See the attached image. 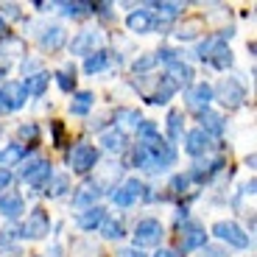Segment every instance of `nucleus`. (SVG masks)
Listing matches in <instances>:
<instances>
[{"label":"nucleus","mask_w":257,"mask_h":257,"mask_svg":"<svg viewBox=\"0 0 257 257\" xmlns=\"http://www.w3.org/2000/svg\"><path fill=\"white\" fill-rule=\"evenodd\" d=\"M67 162H70V168L76 171V174H87V171H92L95 162H98V148L90 146V143H78V146L70 151Z\"/></svg>","instance_id":"1"},{"label":"nucleus","mask_w":257,"mask_h":257,"mask_svg":"<svg viewBox=\"0 0 257 257\" xmlns=\"http://www.w3.org/2000/svg\"><path fill=\"white\" fill-rule=\"evenodd\" d=\"M212 235L218 240H226V243H232V246H238V249H246L249 246V232H243L235 221H218V224L212 226Z\"/></svg>","instance_id":"2"},{"label":"nucleus","mask_w":257,"mask_h":257,"mask_svg":"<svg viewBox=\"0 0 257 257\" xmlns=\"http://www.w3.org/2000/svg\"><path fill=\"white\" fill-rule=\"evenodd\" d=\"M162 224L157 218H146V221H140L137 224V229H135V243L137 246H157L162 240Z\"/></svg>","instance_id":"3"},{"label":"nucleus","mask_w":257,"mask_h":257,"mask_svg":"<svg viewBox=\"0 0 257 257\" xmlns=\"http://www.w3.org/2000/svg\"><path fill=\"white\" fill-rule=\"evenodd\" d=\"M143 196H146V185L137 179H128L123 187H117L115 193H112V201H115L117 207H132L135 201H140Z\"/></svg>","instance_id":"4"},{"label":"nucleus","mask_w":257,"mask_h":257,"mask_svg":"<svg viewBox=\"0 0 257 257\" xmlns=\"http://www.w3.org/2000/svg\"><path fill=\"white\" fill-rule=\"evenodd\" d=\"M218 98H221V103H224L226 109H238L240 103H243L246 92L235 78H224V81L218 84Z\"/></svg>","instance_id":"5"},{"label":"nucleus","mask_w":257,"mask_h":257,"mask_svg":"<svg viewBox=\"0 0 257 257\" xmlns=\"http://www.w3.org/2000/svg\"><path fill=\"white\" fill-rule=\"evenodd\" d=\"M48 229H51V218H48V212L34 210L31 215H28L26 226L20 229V235H26V238H45Z\"/></svg>","instance_id":"6"},{"label":"nucleus","mask_w":257,"mask_h":257,"mask_svg":"<svg viewBox=\"0 0 257 257\" xmlns=\"http://www.w3.org/2000/svg\"><path fill=\"white\" fill-rule=\"evenodd\" d=\"M51 174H53L51 162L39 160V162H31V165L23 171V182H26V185H31V187H42V185H48Z\"/></svg>","instance_id":"7"},{"label":"nucleus","mask_w":257,"mask_h":257,"mask_svg":"<svg viewBox=\"0 0 257 257\" xmlns=\"http://www.w3.org/2000/svg\"><path fill=\"white\" fill-rule=\"evenodd\" d=\"M210 148H212V137L207 135V132H201V128H193V132L185 135V151L190 157H201V154H207Z\"/></svg>","instance_id":"8"},{"label":"nucleus","mask_w":257,"mask_h":257,"mask_svg":"<svg viewBox=\"0 0 257 257\" xmlns=\"http://www.w3.org/2000/svg\"><path fill=\"white\" fill-rule=\"evenodd\" d=\"M0 98H3L6 109H20L26 103V87H23V81H6L0 87Z\"/></svg>","instance_id":"9"},{"label":"nucleus","mask_w":257,"mask_h":257,"mask_svg":"<svg viewBox=\"0 0 257 257\" xmlns=\"http://www.w3.org/2000/svg\"><path fill=\"white\" fill-rule=\"evenodd\" d=\"M185 98H187V106H190V109H201V112H204L207 103L212 101V87H210V84H204V81L193 84Z\"/></svg>","instance_id":"10"},{"label":"nucleus","mask_w":257,"mask_h":257,"mask_svg":"<svg viewBox=\"0 0 257 257\" xmlns=\"http://www.w3.org/2000/svg\"><path fill=\"white\" fill-rule=\"evenodd\" d=\"M207 243V232L199 224H187L182 229V251H196Z\"/></svg>","instance_id":"11"},{"label":"nucleus","mask_w":257,"mask_h":257,"mask_svg":"<svg viewBox=\"0 0 257 257\" xmlns=\"http://www.w3.org/2000/svg\"><path fill=\"white\" fill-rule=\"evenodd\" d=\"M98 31H81L76 39L70 42V53H76V56H90L92 48L98 45Z\"/></svg>","instance_id":"12"},{"label":"nucleus","mask_w":257,"mask_h":257,"mask_svg":"<svg viewBox=\"0 0 257 257\" xmlns=\"http://www.w3.org/2000/svg\"><path fill=\"white\" fill-rule=\"evenodd\" d=\"M26 210L23 199H20V193H3L0 196V215H6V218H20Z\"/></svg>","instance_id":"13"},{"label":"nucleus","mask_w":257,"mask_h":257,"mask_svg":"<svg viewBox=\"0 0 257 257\" xmlns=\"http://www.w3.org/2000/svg\"><path fill=\"white\" fill-rule=\"evenodd\" d=\"M126 26H128V31H135V34H148L154 28V20H151L148 12H132L126 17Z\"/></svg>","instance_id":"14"},{"label":"nucleus","mask_w":257,"mask_h":257,"mask_svg":"<svg viewBox=\"0 0 257 257\" xmlns=\"http://www.w3.org/2000/svg\"><path fill=\"white\" fill-rule=\"evenodd\" d=\"M64 42V28L62 26H51L42 31V37H39V45L45 48V51H59Z\"/></svg>","instance_id":"15"},{"label":"nucleus","mask_w":257,"mask_h":257,"mask_svg":"<svg viewBox=\"0 0 257 257\" xmlns=\"http://www.w3.org/2000/svg\"><path fill=\"white\" fill-rule=\"evenodd\" d=\"M103 218H106V212H103V207H90V210H84L81 215H78V226H81L84 232L98 229Z\"/></svg>","instance_id":"16"},{"label":"nucleus","mask_w":257,"mask_h":257,"mask_svg":"<svg viewBox=\"0 0 257 257\" xmlns=\"http://www.w3.org/2000/svg\"><path fill=\"white\" fill-rule=\"evenodd\" d=\"M48 81H51V76H48V73H37V76H28L26 81H23V87H26V95H31V98L45 95Z\"/></svg>","instance_id":"17"},{"label":"nucleus","mask_w":257,"mask_h":257,"mask_svg":"<svg viewBox=\"0 0 257 257\" xmlns=\"http://www.w3.org/2000/svg\"><path fill=\"white\" fill-rule=\"evenodd\" d=\"M101 193H103V187H98L95 182H92V185H84L81 190H78L76 196H73V207H87V210H90L92 201H95L98 196H101Z\"/></svg>","instance_id":"18"},{"label":"nucleus","mask_w":257,"mask_h":257,"mask_svg":"<svg viewBox=\"0 0 257 257\" xmlns=\"http://www.w3.org/2000/svg\"><path fill=\"white\" fill-rule=\"evenodd\" d=\"M23 157H26V146L12 143V146H6L3 151H0V168L6 171V168H12V165H17V162H23Z\"/></svg>","instance_id":"19"},{"label":"nucleus","mask_w":257,"mask_h":257,"mask_svg":"<svg viewBox=\"0 0 257 257\" xmlns=\"http://www.w3.org/2000/svg\"><path fill=\"white\" fill-rule=\"evenodd\" d=\"M207 62H210L212 67H218V70H226V67H232V51L224 45V42H218V45L210 51Z\"/></svg>","instance_id":"20"},{"label":"nucleus","mask_w":257,"mask_h":257,"mask_svg":"<svg viewBox=\"0 0 257 257\" xmlns=\"http://www.w3.org/2000/svg\"><path fill=\"white\" fill-rule=\"evenodd\" d=\"M199 120H201V132H207V135H221V132H224V117H221L218 112L204 109L199 115Z\"/></svg>","instance_id":"21"},{"label":"nucleus","mask_w":257,"mask_h":257,"mask_svg":"<svg viewBox=\"0 0 257 257\" xmlns=\"http://www.w3.org/2000/svg\"><path fill=\"white\" fill-rule=\"evenodd\" d=\"M168 78L179 87V84H190V78H193V70L187 67V64H182L179 59L176 62H171L168 64Z\"/></svg>","instance_id":"22"},{"label":"nucleus","mask_w":257,"mask_h":257,"mask_svg":"<svg viewBox=\"0 0 257 257\" xmlns=\"http://www.w3.org/2000/svg\"><path fill=\"white\" fill-rule=\"evenodd\" d=\"M106 64H109V53H106V51H95V53H90V56L84 59V73L95 76V73H101Z\"/></svg>","instance_id":"23"},{"label":"nucleus","mask_w":257,"mask_h":257,"mask_svg":"<svg viewBox=\"0 0 257 257\" xmlns=\"http://www.w3.org/2000/svg\"><path fill=\"white\" fill-rule=\"evenodd\" d=\"M101 143L106 151H123L126 148V135H123L120 128H109V132L101 135Z\"/></svg>","instance_id":"24"},{"label":"nucleus","mask_w":257,"mask_h":257,"mask_svg":"<svg viewBox=\"0 0 257 257\" xmlns=\"http://www.w3.org/2000/svg\"><path fill=\"white\" fill-rule=\"evenodd\" d=\"M92 101H95L92 92H78L70 103V115H87V112L92 109Z\"/></svg>","instance_id":"25"},{"label":"nucleus","mask_w":257,"mask_h":257,"mask_svg":"<svg viewBox=\"0 0 257 257\" xmlns=\"http://www.w3.org/2000/svg\"><path fill=\"white\" fill-rule=\"evenodd\" d=\"M221 165H224L221 160H215V162H199V165L190 171V176H193V179H199V182H204V179H210V174H215Z\"/></svg>","instance_id":"26"},{"label":"nucleus","mask_w":257,"mask_h":257,"mask_svg":"<svg viewBox=\"0 0 257 257\" xmlns=\"http://www.w3.org/2000/svg\"><path fill=\"white\" fill-rule=\"evenodd\" d=\"M101 232H103L106 240H120L123 238V224L115 221V218H103L101 221Z\"/></svg>","instance_id":"27"},{"label":"nucleus","mask_w":257,"mask_h":257,"mask_svg":"<svg viewBox=\"0 0 257 257\" xmlns=\"http://www.w3.org/2000/svg\"><path fill=\"white\" fill-rule=\"evenodd\" d=\"M182 126H185L182 112H171V115H168V137H171V140H179V137H182Z\"/></svg>","instance_id":"28"},{"label":"nucleus","mask_w":257,"mask_h":257,"mask_svg":"<svg viewBox=\"0 0 257 257\" xmlns=\"http://www.w3.org/2000/svg\"><path fill=\"white\" fill-rule=\"evenodd\" d=\"M56 84H59V90H62V92H73V90H76V76H73V67H70V70L56 73Z\"/></svg>","instance_id":"29"},{"label":"nucleus","mask_w":257,"mask_h":257,"mask_svg":"<svg viewBox=\"0 0 257 257\" xmlns=\"http://www.w3.org/2000/svg\"><path fill=\"white\" fill-rule=\"evenodd\" d=\"M62 12L67 17H81L84 12H92V3H62Z\"/></svg>","instance_id":"30"},{"label":"nucleus","mask_w":257,"mask_h":257,"mask_svg":"<svg viewBox=\"0 0 257 257\" xmlns=\"http://www.w3.org/2000/svg\"><path fill=\"white\" fill-rule=\"evenodd\" d=\"M199 28H201V20H187L185 26L176 31V37H179V39H193L196 34H199Z\"/></svg>","instance_id":"31"},{"label":"nucleus","mask_w":257,"mask_h":257,"mask_svg":"<svg viewBox=\"0 0 257 257\" xmlns=\"http://www.w3.org/2000/svg\"><path fill=\"white\" fill-rule=\"evenodd\" d=\"M132 162H135L137 168H148V162H151V157H148V148L143 146V143H137L135 154H132Z\"/></svg>","instance_id":"32"},{"label":"nucleus","mask_w":257,"mask_h":257,"mask_svg":"<svg viewBox=\"0 0 257 257\" xmlns=\"http://www.w3.org/2000/svg\"><path fill=\"white\" fill-rule=\"evenodd\" d=\"M62 193H67V176H56V179L51 182L48 196H51V199H56V196H62Z\"/></svg>","instance_id":"33"},{"label":"nucleus","mask_w":257,"mask_h":257,"mask_svg":"<svg viewBox=\"0 0 257 257\" xmlns=\"http://www.w3.org/2000/svg\"><path fill=\"white\" fill-rule=\"evenodd\" d=\"M157 9H160L162 17H176V14H182V3H157Z\"/></svg>","instance_id":"34"},{"label":"nucleus","mask_w":257,"mask_h":257,"mask_svg":"<svg viewBox=\"0 0 257 257\" xmlns=\"http://www.w3.org/2000/svg\"><path fill=\"white\" fill-rule=\"evenodd\" d=\"M20 137H23V140L37 143V140H39V128L34 126V123H28V126H20Z\"/></svg>","instance_id":"35"},{"label":"nucleus","mask_w":257,"mask_h":257,"mask_svg":"<svg viewBox=\"0 0 257 257\" xmlns=\"http://www.w3.org/2000/svg\"><path fill=\"white\" fill-rule=\"evenodd\" d=\"M117 117H123V123H128V126H135V128L140 126V120H143V117L137 115V112H132V109H120Z\"/></svg>","instance_id":"36"},{"label":"nucleus","mask_w":257,"mask_h":257,"mask_svg":"<svg viewBox=\"0 0 257 257\" xmlns=\"http://www.w3.org/2000/svg\"><path fill=\"white\" fill-rule=\"evenodd\" d=\"M154 62H157L154 56H143V59H137V62H135V73H146L148 67H154Z\"/></svg>","instance_id":"37"},{"label":"nucleus","mask_w":257,"mask_h":257,"mask_svg":"<svg viewBox=\"0 0 257 257\" xmlns=\"http://www.w3.org/2000/svg\"><path fill=\"white\" fill-rule=\"evenodd\" d=\"M187 182H190V176H176V179L171 182V187H174L176 193H182V190H187Z\"/></svg>","instance_id":"38"},{"label":"nucleus","mask_w":257,"mask_h":257,"mask_svg":"<svg viewBox=\"0 0 257 257\" xmlns=\"http://www.w3.org/2000/svg\"><path fill=\"white\" fill-rule=\"evenodd\" d=\"M62 135H64V126L62 123H53V140H56V146H62Z\"/></svg>","instance_id":"39"},{"label":"nucleus","mask_w":257,"mask_h":257,"mask_svg":"<svg viewBox=\"0 0 257 257\" xmlns=\"http://www.w3.org/2000/svg\"><path fill=\"white\" fill-rule=\"evenodd\" d=\"M9 185H12V174L0 168V190H3V187H9Z\"/></svg>","instance_id":"40"},{"label":"nucleus","mask_w":257,"mask_h":257,"mask_svg":"<svg viewBox=\"0 0 257 257\" xmlns=\"http://www.w3.org/2000/svg\"><path fill=\"white\" fill-rule=\"evenodd\" d=\"M120 257H146V254H143L140 249H123V251H120Z\"/></svg>","instance_id":"41"},{"label":"nucleus","mask_w":257,"mask_h":257,"mask_svg":"<svg viewBox=\"0 0 257 257\" xmlns=\"http://www.w3.org/2000/svg\"><path fill=\"white\" fill-rule=\"evenodd\" d=\"M3 9H6V14H9V17H20V9L14 6V3H9V6H3Z\"/></svg>","instance_id":"42"},{"label":"nucleus","mask_w":257,"mask_h":257,"mask_svg":"<svg viewBox=\"0 0 257 257\" xmlns=\"http://www.w3.org/2000/svg\"><path fill=\"white\" fill-rule=\"evenodd\" d=\"M154 257H176V251H168V249H160V251H157Z\"/></svg>","instance_id":"43"},{"label":"nucleus","mask_w":257,"mask_h":257,"mask_svg":"<svg viewBox=\"0 0 257 257\" xmlns=\"http://www.w3.org/2000/svg\"><path fill=\"white\" fill-rule=\"evenodd\" d=\"M6 37V23H3V17H0V39Z\"/></svg>","instance_id":"44"}]
</instances>
